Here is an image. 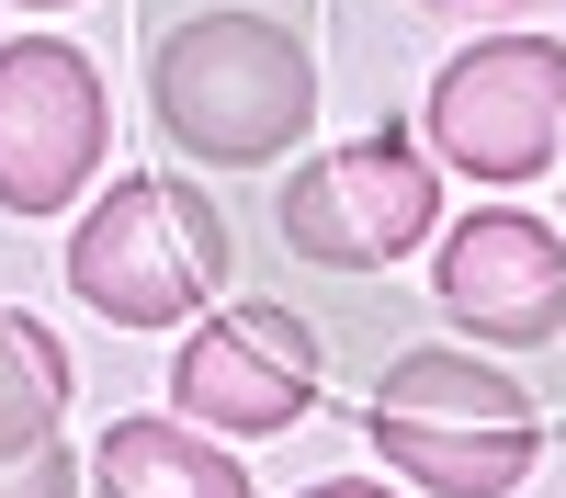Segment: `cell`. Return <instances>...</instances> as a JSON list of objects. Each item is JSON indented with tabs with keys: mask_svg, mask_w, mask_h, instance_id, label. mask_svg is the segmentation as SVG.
<instances>
[{
	"mask_svg": "<svg viewBox=\"0 0 566 498\" xmlns=\"http://www.w3.org/2000/svg\"><path fill=\"white\" fill-rule=\"evenodd\" d=\"M148 103L170 125V148H193L205 170H261L306 136L317 114V68L306 45L261 23V12H193L159 34L148 57Z\"/></svg>",
	"mask_w": 566,
	"mask_h": 498,
	"instance_id": "obj_1",
	"label": "cell"
},
{
	"mask_svg": "<svg viewBox=\"0 0 566 498\" xmlns=\"http://www.w3.org/2000/svg\"><path fill=\"white\" fill-rule=\"evenodd\" d=\"M533 396L499 374V362L464 351H397L386 385H374V453L431 487V498H510L533 476Z\"/></svg>",
	"mask_w": 566,
	"mask_h": 498,
	"instance_id": "obj_2",
	"label": "cell"
},
{
	"mask_svg": "<svg viewBox=\"0 0 566 498\" xmlns=\"http://www.w3.org/2000/svg\"><path fill=\"white\" fill-rule=\"evenodd\" d=\"M69 284L114 329H170L227 284V215L193 181H114L69 239Z\"/></svg>",
	"mask_w": 566,
	"mask_h": 498,
	"instance_id": "obj_3",
	"label": "cell"
},
{
	"mask_svg": "<svg viewBox=\"0 0 566 498\" xmlns=\"http://www.w3.org/2000/svg\"><path fill=\"white\" fill-rule=\"evenodd\" d=\"M431 148L464 181H533L566 148V45L555 34H488L431 80Z\"/></svg>",
	"mask_w": 566,
	"mask_h": 498,
	"instance_id": "obj_4",
	"label": "cell"
},
{
	"mask_svg": "<svg viewBox=\"0 0 566 498\" xmlns=\"http://www.w3.org/2000/svg\"><path fill=\"white\" fill-rule=\"evenodd\" d=\"M431 215H442V181L419 170L408 136H352V148H328L283 181V250L328 261V272H374V261L419 250Z\"/></svg>",
	"mask_w": 566,
	"mask_h": 498,
	"instance_id": "obj_5",
	"label": "cell"
},
{
	"mask_svg": "<svg viewBox=\"0 0 566 498\" xmlns=\"http://www.w3.org/2000/svg\"><path fill=\"white\" fill-rule=\"evenodd\" d=\"M103 136H114V103L80 45H57V34L0 45V204L12 215H57L103 170Z\"/></svg>",
	"mask_w": 566,
	"mask_h": 498,
	"instance_id": "obj_6",
	"label": "cell"
},
{
	"mask_svg": "<svg viewBox=\"0 0 566 498\" xmlns=\"http://www.w3.org/2000/svg\"><path fill=\"white\" fill-rule=\"evenodd\" d=\"M170 407L193 431H295L317 407V340L295 329V306H216L193 340L170 351Z\"/></svg>",
	"mask_w": 566,
	"mask_h": 498,
	"instance_id": "obj_7",
	"label": "cell"
},
{
	"mask_svg": "<svg viewBox=\"0 0 566 498\" xmlns=\"http://www.w3.org/2000/svg\"><path fill=\"white\" fill-rule=\"evenodd\" d=\"M431 295H442L453 329H476L488 351H533L566 317V239L544 215H522V204H488V215H464L442 239Z\"/></svg>",
	"mask_w": 566,
	"mask_h": 498,
	"instance_id": "obj_8",
	"label": "cell"
},
{
	"mask_svg": "<svg viewBox=\"0 0 566 498\" xmlns=\"http://www.w3.org/2000/svg\"><path fill=\"white\" fill-rule=\"evenodd\" d=\"M91 498H250V465L193 420H114L91 442Z\"/></svg>",
	"mask_w": 566,
	"mask_h": 498,
	"instance_id": "obj_9",
	"label": "cell"
},
{
	"mask_svg": "<svg viewBox=\"0 0 566 498\" xmlns=\"http://www.w3.org/2000/svg\"><path fill=\"white\" fill-rule=\"evenodd\" d=\"M69 407V351L34 329V317L0 306V453H34Z\"/></svg>",
	"mask_w": 566,
	"mask_h": 498,
	"instance_id": "obj_10",
	"label": "cell"
},
{
	"mask_svg": "<svg viewBox=\"0 0 566 498\" xmlns=\"http://www.w3.org/2000/svg\"><path fill=\"white\" fill-rule=\"evenodd\" d=\"M0 498H80V476L57 442H34V453H0Z\"/></svg>",
	"mask_w": 566,
	"mask_h": 498,
	"instance_id": "obj_11",
	"label": "cell"
},
{
	"mask_svg": "<svg viewBox=\"0 0 566 498\" xmlns=\"http://www.w3.org/2000/svg\"><path fill=\"white\" fill-rule=\"evenodd\" d=\"M306 498H397V487H374V476H328V487H306Z\"/></svg>",
	"mask_w": 566,
	"mask_h": 498,
	"instance_id": "obj_12",
	"label": "cell"
},
{
	"mask_svg": "<svg viewBox=\"0 0 566 498\" xmlns=\"http://www.w3.org/2000/svg\"><path fill=\"white\" fill-rule=\"evenodd\" d=\"M23 12H45V0H23Z\"/></svg>",
	"mask_w": 566,
	"mask_h": 498,
	"instance_id": "obj_13",
	"label": "cell"
}]
</instances>
